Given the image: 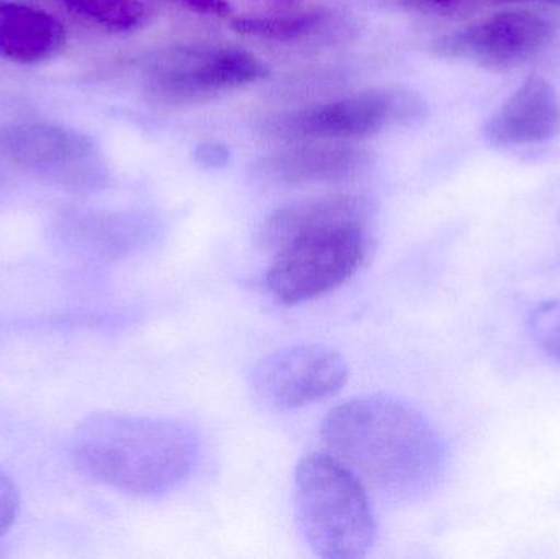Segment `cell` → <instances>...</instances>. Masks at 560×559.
<instances>
[{
	"label": "cell",
	"mask_w": 560,
	"mask_h": 559,
	"mask_svg": "<svg viewBox=\"0 0 560 559\" xmlns=\"http://www.w3.org/2000/svg\"><path fill=\"white\" fill-rule=\"evenodd\" d=\"M322 436L332 456L388 501L423 498L446 466V445L433 422L411 404L385 394L332 407Z\"/></svg>",
	"instance_id": "6da1fadb"
},
{
	"label": "cell",
	"mask_w": 560,
	"mask_h": 559,
	"mask_svg": "<svg viewBox=\"0 0 560 559\" xmlns=\"http://www.w3.org/2000/svg\"><path fill=\"white\" fill-rule=\"evenodd\" d=\"M371 203L362 197L299 200L275 210L259 229L272 261L262 278L280 305L303 304L352 278L369 253Z\"/></svg>",
	"instance_id": "7a4b0ae2"
},
{
	"label": "cell",
	"mask_w": 560,
	"mask_h": 559,
	"mask_svg": "<svg viewBox=\"0 0 560 559\" xmlns=\"http://www.w3.org/2000/svg\"><path fill=\"white\" fill-rule=\"evenodd\" d=\"M69 453L89 479L137 498H161L194 475L200 439L180 420L102 412L75 427Z\"/></svg>",
	"instance_id": "3957f363"
},
{
	"label": "cell",
	"mask_w": 560,
	"mask_h": 559,
	"mask_svg": "<svg viewBox=\"0 0 560 559\" xmlns=\"http://www.w3.org/2000/svg\"><path fill=\"white\" fill-rule=\"evenodd\" d=\"M295 515L313 554L359 559L377 537L364 482L331 453H310L295 469Z\"/></svg>",
	"instance_id": "277c9868"
},
{
	"label": "cell",
	"mask_w": 560,
	"mask_h": 559,
	"mask_svg": "<svg viewBox=\"0 0 560 559\" xmlns=\"http://www.w3.org/2000/svg\"><path fill=\"white\" fill-rule=\"evenodd\" d=\"M427 115L415 92L371 89L325 104L282 112L266 118L261 131L283 143L348 141L371 137L388 125H410Z\"/></svg>",
	"instance_id": "5b68a950"
},
{
	"label": "cell",
	"mask_w": 560,
	"mask_h": 559,
	"mask_svg": "<svg viewBox=\"0 0 560 559\" xmlns=\"http://www.w3.org/2000/svg\"><path fill=\"white\" fill-rule=\"evenodd\" d=\"M0 156L65 189L92 190L105 183L95 141L62 125L25 121L0 127Z\"/></svg>",
	"instance_id": "8992f818"
},
{
	"label": "cell",
	"mask_w": 560,
	"mask_h": 559,
	"mask_svg": "<svg viewBox=\"0 0 560 559\" xmlns=\"http://www.w3.org/2000/svg\"><path fill=\"white\" fill-rule=\"evenodd\" d=\"M268 74V66L248 49L196 45L161 56L148 71V85L163 101L187 104L245 88Z\"/></svg>",
	"instance_id": "52a82bcc"
},
{
	"label": "cell",
	"mask_w": 560,
	"mask_h": 559,
	"mask_svg": "<svg viewBox=\"0 0 560 559\" xmlns=\"http://www.w3.org/2000/svg\"><path fill=\"white\" fill-rule=\"evenodd\" d=\"M345 358L325 345H295L262 358L253 368L252 389L265 406L293 410L328 399L348 383Z\"/></svg>",
	"instance_id": "ba28073f"
},
{
	"label": "cell",
	"mask_w": 560,
	"mask_h": 559,
	"mask_svg": "<svg viewBox=\"0 0 560 559\" xmlns=\"http://www.w3.org/2000/svg\"><path fill=\"white\" fill-rule=\"evenodd\" d=\"M555 33L552 23L536 13H495L443 36L434 51L492 71H510L545 51Z\"/></svg>",
	"instance_id": "9c48e42d"
},
{
	"label": "cell",
	"mask_w": 560,
	"mask_h": 559,
	"mask_svg": "<svg viewBox=\"0 0 560 559\" xmlns=\"http://www.w3.org/2000/svg\"><path fill=\"white\" fill-rule=\"evenodd\" d=\"M372 160L371 151L341 141H306L258 158L249 173L269 187L348 183L368 173Z\"/></svg>",
	"instance_id": "30bf717a"
},
{
	"label": "cell",
	"mask_w": 560,
	"mask_h": 559,
	"mask_svg": "<svg viewBox=\"0 0 560 559\" xmlns=\"http://www.w3.org/2000/svg\"><path fill=\"white\" fill-rule=\"evenodd\" d=\"M486 140L497 148L533 147L560 135V97L541 75H529L483 127Z\"/></svg>",
	"instance_id": "8fae6325"
},
{
	"label": "cell",
	"mask_w": 560,
	"mask_h": 559,
	"mask_svg": "<svg viewBox=\"0 0 560 559\" xmlns=\"http://www.w3.org/2000/svg\"><path fill=\"white\" fill-rule=\"evenodd\" d=\"M65 26L51 13L20 0H0V56L16 65H36L65 45Z\"/></svg>",
	"instance_id": "7c38bea8"
},
{
	"label": "cell",
	"mask_w": 560,
	"mask_h": 559,
	"mask_svg": "<svg viewBox=\"0 0 560 559\" xmlns=\"http://www.w3.org/2000/svg\"><path fill=\"white\" fill-rule=\"evenodd\" d=\"M329 13L325 10H306V12L287 13L275 16H236L232 19L235 32L253 38L271 39V42L290 43L296 39L312 38L322 32L328 23Z\"/></svg>",
	"instance_id": "4fadbf2b"
},
{
	"label": "cell",
	"mask_w": 560,
	"mask_h": 559,
	"mask_svg": "<svg viewBox=\"0 0 560 559\" xmlns=\"http://www.w3.org/2000/svg\"><path fill=\"white\" fill-rule=\"evenodd\" d=\"M69 10L112 32H130L143 25L148 9L143 0H62Z\"/></svg>",
	"instance_id": "5bb4252c"
},
{
	"label": "cell",
	"mask_w": 560,
	"mask_h": 559,
	"mask_svg": "<svg viewBox=\"0 0 560 559\" xmlns=\"http://www.w3.org/2000/svg\"><path fill=\"white\" fill-rule=\"evenodd\" d=\"M529 328L536 343L560 361V301L538 305L529 317Z\"/></svg>",
	"instance_id": "9a60e30c"
},
{
	"label": "cell",
	"mask_w": 560,
	"mask_h": 559,
	"mask_svg": "<svg viewBox=\"0 0 560 559\" xmlns=\"http://www.w3.org/2000/svg\"><path fill=\"white\" fill-rule=\"evenodd\" d=\"M20 512V494L15 482L0 469V540L9 534Z\"/></svg>",
	"instance_id": "2e32d148"
},
{
	"label": "cell",
	"mask_w": 560,
	"mask_h": 559,
	"mask_svg": "<svg viewBox=\"0 0 560 559\" xmlns=\"http://www.w3.org/2000/svg\"><path fill=\"white\" fill-rule=\"evenodd\" d=\"M176 2L183 3L194 12L203 13V15L230 16L233 12L229 0H176Z\"/></svg>",
	"instance_id": "e0dca14e"
},
{
	"label": "cell",
	"mask_w": 560,
	"mask_h": 559,
	"mask_svg": "<svg viewBox=\"0 0 560 559\" xmlns=\"http://www.w3.org/2000/svg\"><path fill=\"white\" fill-rule=\"evenodd\" d=\"M405 2L413 7V9L438 10L454 5V3L460 2V0H405Z\"/></svg>",
	"instance_id": "ac0fdd59"
},
{
	"label": "cell",
	"mask_w": 560,
	"mask_h": 559,
	"mask_svg": "<svg viewBox=\"0 0 560 559\" xmlns=\"http://www.w3.org/2000/svg\"><path fill=\"white\" fill-rule=\"evenodd\" d=\"M503 2H509V0H503ZM513 2V0H510ZM541 2L556 3V5H560V0H541Z\"/></svg>",
	"instance_id": "d6986e66"
},
{
	"label": "cell",
	"mask_w": 560,
	"mask_h": 559,
	"mask_svg": "<svg viewBox=\"0 0 560 559\" xmlns=\"http://www.w3.org/2000/svg\"><path fill=\"white\" fill-rule=\"evenodd\" d=\"M279 2H280V0H279Z\"/></svg>",
	"instance_id": "ffe728a7"
}]
</instances>
